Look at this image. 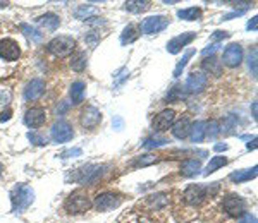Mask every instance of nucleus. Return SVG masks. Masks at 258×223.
<instances>
[{
    "label": "nucleus",
    "mask_w": 258,
    "mask_h": 223,
    "mask_svg": "<svg viewBox=\"0 0 258 223\" xmlns=\"http://www.w3.org/2000/svg\"><path fill=\"white\" fill-rule=\"evenodd\" d=\"M202 170V163L200 160H184L181 163V173L184 177H193Z\"/></svg>",
    "instance_id": "24"
},
{
    "label": "nucleus",
    "mask_w": 258,
    "mask_h": 223,
    "mask_svg": "<svg viewBox=\"0 0 258 223\" xmlns=\"http://www.w3.org/2000/svg\"><path fill=\"white\" fill-rule=\"evenodd\" d=\"M217 189H219V182L212 184V189H210V185L209 187H205V185H200V184H191L186 187V191H184V201L191 206H197V204L202 203L209 194L210 196H214V194L217 192Z\"/></svg>",
    "instance_id": "4"
},
{
    "label": "nucleus",
    "mask_w": 258,
    "mask_h": 223,
    "mask_svg": "<svg viewBox=\"0 0 258 223\" xmlns=\"http://www.w3.org/2000/svg\"><path fill=\"white\" fill-rule=\"evenodd\" d=\"M45 93V81L43 79H31L28 82V86L24 88V100L35 101L41 98V94Z\"/></svg>",
    "instance_id": "16"
},
{
    "label": "nucleus",
    "mask_w": 258,
    "mask_h": 223,
    "mask_svg": "<svg viewBox=\"0 0 258 223\" xmlns=\"http://www.w3.org/2000/svg\"><path fill=\"white\" fill-rule=\"evenodd\" d=\"M177 18L184 21H198L202 18V9L200 7H188V9L177 11Z\"/></svg>",
    "instance_id": "26"
},
{
    "label": "nucleus",
    "mask_w": 258,
    "mask_h": 223,
    "mask_svg": "<svg viewBox=\"0 0 258 223\" xmlns=\"http://www.w3.org/2000/svg\"><path fill=\"white\" fill-rule=\"evenodd\" d=\"M148 204L152 206V208H155V209L164 208V206L167 204V194H164V192L153 194V196L148 197Z\"/></svg>",
    "instance_id": "31"
},
{
    "label": "nucleus",
    "mask_w": 258,
    "mask_h": 223,
    "mask_svg": "<svg viewBox=\"0 0 258 223\" xmlns=\"http://www.w3.org/2000/svg\"><path fill=\"white\" fill-rule=\"evenodd\" d=\"M2 173H4V165L0 163V179H2Z\"/></svg>",
    "instance_id": "52"
},
{
    "label": "nucleus",
    "mask_w": 258,
    "mask_h": 223,
    "mask_svg": "<svg viewBox=\"0 0 258 223\" xmlns=\"http://www.w3.org/2000/svg\"><path fill=\"white\" fill-rule=\"evenodd\" d=\"M50 136H52V139L55 143H68L74 138V131L71 127V124H68L66 121H59L53 124Z\"/></svg>",
    "instance_id": "9"
},
{
    "label": "nucleus",
    "mask_w": 258,
    "mask_h": 223,
    "mask_svg": "<svg viewBox=\"0 0 258 223\" xmlns=\"http://www.w3.org/2000/svg\"><path fill=\"white\" fill-rule=\"evenodd\" d=\"M7 6H9V2H0V9H6Z\"/></svg>",
    "instance_id": "50"
},
{
    "label": "nucleus",
    "mask_w": 258,
    "mask_h": 223,
    "mask_svg": "<svg viewBox=\"0 0 258 223\" xmlns=\"http://www.w3.org/2000/svg\"><path fill=\"white\" fill-rule=\"evenodd\" d=\"M189 131H191V124H189L188 119H181V121L172 124V136H174V138H177V139L188 138Z\"/></svg>",
    "instance_id": "20"
},
{
    "label": "nucleus",
    "mask_w": 258,
    "mask_h": 223,
    "mask_svg": "<svg viewBox=\"0 0 258 223\" xmlns=\"http://www.w3.org/2000/svg\"><path fill=\"white\" fill-rule=\"evenodd\" d=\"M248 65H249V71H251L253 76H256V50H255V48H253V50L249 52Z\"/></svg>",
    "instance_id": "38"
},
{
    "label": "nucleus",
    "mask_w": 258,
    "mask_h": 223,
    "mask_svg": "<svg viewBox=\"0 0 258 223\" xmlns=\"http://www.w3.org/2000/svg\"><path fill=\"white\" fill-rule=\"evenodd\" d=\"M47 48L53 57L64 59V57H69L71 53L74 52V48H76V40H74L73 36H66V35L55 36L53 40L48 41Z\"/></svg>",
    "instance_id": "3"
},
{
    "label": "nucleus",
    "mask_w": 258,
    "mask_h": 223,
    "mask_svg": "<svg viewBox=\"0 0 258 223\" xmlns=\"http://www.w3.org/2000/svg\"><path fill=\"white\" fill-rule=\"evenodd\" d=\"M167 143H169V139L162 138V136H152V138H148L147 141L143 143V148H147V150H153V148L165 146Z\"/></svg>",
    "instance_id": "33"
},
{
    "label": "nucleus",
    "mask_w": 258,
    "mask_h": 223,
    "mask_svg": "<svg viewBox=\"0 0 258 223\" xmlns=\"http://www.w3.org/2000/svg\"><path fill=\"white\" fill-rule=\"evenodd\" d=\"M169 26V19L165 16H150V18L143 19L140 24V31L145 35H155V33L164 31Z\"/></svg>",
    "instance_id": "6"
},
{
    "label": "nucleus",
    "mask_w": 258,
    "mask_h": 223,
    "mask_svg": "<svg viewBox=\"0 0 258 223\" xmlns=\"http://www.w3.org/2000/svg\"><path fill=\"white\" fill-rule=\"evenodd\" d=\"M157 162H159V158L153 155H141L138 156V158L133 162V167L140 168V167H150V165H155Z\"/></svg>",
    "instance_id": "32"
},
{
    "label": "nucleus",
    "mask_w": 258,
    "mask_h": 223,
    "mask_svg": "<svg viewBox=\"0 0 258 223\" xmlns=\"http://www.w3.org/2000/svg\"><path fill=\"white\" fill-rule=\"evenodd\" d=\"M81 148H71L60 153V158H76V156H81Z\"/></svg>",
    "instance_id": "39"
},
{
    "label": "nucleus",
    "mask_w": 258,
    "mask_h": 223,
    "mask_svg": "<svg viewBox=\"0 0 258 223\" xmlns=\"http://www.w3.org/2000/svg\"><path fill=\"white\" fill-rule=\"evenodd\" d=\"M248 150H256V138H253V141L248 143Z\"/></svg>",
    "instance_id": "49"
},
{
    "label": "nucleus",
    "mask_w": 258,
    "mask_h": 223,
    "mask_svg": "<svg viewBox=\"0 0 258 223\" xmlns=\"http://www.w3.org/2000/svg\"><path fill=\"white\" fill-rule=\"evenodd\" d=\"M222 204L229 216H241V214H244V209H246V203H244V199L238 196V194H227L224 197Z\"/></svg>",
    "instance_id": "8"
},
{
    "label": "nucleus",
    "mask_w": 258,
    "mask_h": 223,
    "mask_svg": "<svg viewBox=\"0 0 258 223\" xmlns=\"http://www.w3.org/2000/svg\"><path fill=\"white\" fill-rule=\"evenodd\" d=\"M105 168H107L105 165H95V163L85 165V167L78 168V170L71 175V179H73L74 182H78V184H85V185L86 184H93L103 175Z\"/></svg>",
    "instance_id": "2"
},
{
    "label": "nucleus",
    "mask_w": 258,
    "mask_h": 223,
    "mask_svg": "<svg viewBox=\"0 0 258 223\" xmlns=\"http://www.w3.org/2000/svg\"><path fill=\"white\" fill-rule=\"evenodd\" d=\"M229 36H231V35H229L227 31H215L212 38H214V40H224V38H229Z\"/></svg>",
    "instance_id": "43"
},
{
    "label": "nucleus",
    "mask_w": 258,
    "mask_h": 223,
    "mask_svg": "<svg viewBox=\"0 0 258 223\" xmlns=\"http://www.w3.org/2000/svg\"><path fill=\"white\" fill-rule=\"evenodd\" d=\"M181 98H184V91L182 89H179V86H176V88H172V91H170L167 94V100H181Z\"/></svg>",
    "instance_id": "40"
},
{
    "label": "nucleus",
    "mask_w": 258,
    "mask_h": 223,
    "mask_svg": "<svg viewBox=\"0 0 258 223\" xmlns=\"http://www.w3.org/2000/svg\"><path fill=\"white\" fill-rule=\"evenodd\" d=\"M256 19L258 18H251V19L248 21V26L246 28H248L249 31H256L258 30V21Z\"/></svg>",
    "instance_id": "42"
},
{
    "label": "nucleus",
    "mask_w": 258,
    "mask_h": 223,
    "mask_svg": "<svg viewBox=\"0 0 258 223\" xmlns=\"http://www.w3.org/2000/svg\"><path fill=\"white\" fill-rule=\"evenodd\" d=\"M138 36H140L138 30H136L133 24H129V26L124 28L122 35H120V43H122V45H129V43H133V41L138 40Z\"/></svg>",
    "instance_id": "27"
},
{
    "label": "nucleus",
    "mask_w": 258,
    "mask_h": 223,
    "mask_svg": "<svg viewBox=\"0 0 258 223\" xmlns=\"http://www.w3.org/2000/svg\"><path fill=\"white\" fill-rule=\"evenodd\" d=\"M258 175V168L253 167V168H244V170H236L229 175V180L234 184H241V182H246V180H251L255 179Z\"/></svg>",
    "instance_id": "18"
},
{
    "label": "nucleus",
    "mask_w": 258,
    "mask_h": 223,
    "mask_svg": "<svg viewBox=\"0 0 258 223\" xmlns=\"http://www.w3.org/2000/svg\"><path fill=\"white\" fill-rule=\"evenodd\" d=\"M195 38H197V33H193V31L182 33V35H179V36H176V38H172L169 41V43H167V52L176 55V53L181 52L182 48H184L186 45H189Z\"/></svg>",
    "instance_id": "14"
},
{
    "label": "nucleus",
    "mask_w": 258,
    "mask_h": 223,
    "mask_svg": "<svg viewBox=\"0 0 258 223\" xmlns=\"http://www.w3.org/2000/svg\"><path fill=\"white\" fill-rule=\"evenodd\" d=\"M227 144H222V143H219V144H215L214 146V151H217V153H220V151H226L227 150Z\"/></svg>",
    "instance_id": "48"
},
{
    "label": "nucleus",
    "mask_w": 258,
    "mask_h": 223,
    "mask_svg": "<svg viewBox=\"0 0 258 223\" xmlns=\"http://www.w3.org/2000/svg\"><path fill=\"white\" fill-rule=\"evenodd\" d=\"M239 223H256V218H255V214H251V213H244V214H241Z\"/></svg>",
    "instance_id": "41"
},
{
    "label": "nucleus",
    "mask_w": 258,
    "mask_h": 223,
    "mask_svg": "<svg viewBox=\"0 0 258 223\" xmlns=\"http://www.w3.org/2000/svg\"><path fill=\"white\" fill-rule=\"evenodd\" d=\"M47 121V114H45V110L41 108V106H33L26 112V115H24V124H26L28 127H31V129H36V127H41Z\"/></svg>",
    "instance_id": "13"
},
{
    "label": "nucleus",
    "mask_w": 258,
    "mask_h": 223,
    "mask_svg": "<svg viewBox=\"0 0 258 223\" xmlns=\"http://www.w3.org/2000/svg\"><path fill=\"white\" fill-rule=\"evenodd\" d=\"M203 69H205L207 72H210V74H214V76H220L222 74V62H220L217 57H214V55H210V57H207L205 60H203Z\"/></svg>",
    "instance_id": "22"
},
{
    "label": "nucleus",
    "mask_w": 258,
    "mask_h": 223,
    "mask_svg": "<svg viewBox=\"0 0 258 223\" xmlns=\"http://www.w3.org/2000/svg\"><path fill=\"white\" fill-rule=\"evenodd\" d=\"M122 203V196L115 192H102L95 197V208L98 211H110V209L119 208Z\"/></svg>",
    "instance_id": "7"
},
{
    "label": "nucleus",
    "mask_w": 258,
    "mask_h": 223,
    "mask_svg": "<svg viewBox=\"0 0 258 223\" xmlns=\"http://www.w3.org/2000/svg\"><path fill=\"white\" fill-rule=\"evenodd\" d=\"M243 12L241 11H234V12H231V14H227V16H224V21H229V19H232V18H238V16H241Z\"/></svg>",
    "instance_id": "47"
},
{
    "label": "nucleus",
    "mask_w": 258,
    "mask_h": 223,
    "mask_svg": "<svg viewBox=\"0 0 258 223\" xmlns=\"http://www.w3.org/2000/svg\"><path fill=\"white\" fill-rule=\"evenodd\" d=\"M19 55H21V48H19L18 41L12 38L0 40V59H4L7 62H14L19 59Z\"/></svg>",
    "instance_id": "10"
},
{
    "label": "nucleus",
    "mask_w": 258,
    "mask_h": 223,
    "mask_svg": "<svg viewBox=\"0 0 258 223\" xmlns=\"http://www.w3.org/2000/svg\"><path fill=\"white\" fill-rule=\"evenodd\" d=\"M189 136L193 143H202L205 139V122H195L191 126Z\"/></svg>",
    "instance_id": "25"
},
{
    "label": "nucleus",
    "mask_w": 258,
    "mask_h": 223,
    "mask_svg": "<svg viewBox=\"0 0 258 223\" xmlns=\"http://www.w3.org/2000/svg\"><path fill=\"white\" fill-rule=\"evenodd\" d=\"M224 165H227V158L226 156H214V158L210 160V163L207 165L205 168V175H210V173H214L215 170H219V168H222Z\"/></svg>",
    "instance_id": "28"
},
{
    "label": "nucleus",
    "mask_w": 258,
    "mask_h": 223,
    "mask_svg": "<svg viewBox=\"0 0 258 223\" xmlns=\"http://www.w3.org/2000/svg\"><path fill=\"white\" fill-rule=\"evenodd\" d=\"M28 139H30L33 144H38V146H45V144H47V138L40 136L38 132H28Z\"/></svg>",
    "instance_id": "37"
},
{
    "label": "nucleus",
    "mask_w": 258,
    "mask_h": 223,
    "mask_svg": "<svg viewBox=\"0 0 258 223\" xmlns=\"http://www.w3.org/2000/svg\"><path fill=\"white\" fill-rule=\"evenodd\" d=\"M195 55V50L193 48H191V50H188L184 53V55H182V59L177 62V65H176V69H174V77H179L182 74V69L186 67V64H188V60L191 59V57Z\"/></svg>",
    "instance_id": "34"
},
{
    "label": "nucleus",
    "mask_w": 258,
    "mask_h": 223,
    "mask_svg": "<svg viewBox=\"0 0 258 223\" xmlns=\"http://www.w3.org/2000/svg\"><path fill=\"white\" fill-rule=\"evenodd\" d=\"M176 122V112L172 108L162 110L155 119H153V129L157 132H164L167 131L169 127H172V124Z\"/></svg>",
    "instance_id": "12"
},
{
    "label": "nucleus",
    "mask_w": 258,
    "mask_h": 223,
    "mask_svg": "<svg viewBox=\"0 0 258 223\" xmlns=\"http://www.w3.org/2000/svg\"><path fill=\"white\" fill-rule=\"evenodd\" d=\"M102 122V114H100L98 108L95 106H86L81 114V126L85 129H95L98 124Z\"/></svg>",
    "instance_id": "15"
},
{
    "label": "nucleus",
    "mask_w": 258,
    "mask_h": 223,
    "mask_svg": "<svg viewBox=\"0 0 258 223\" xmlns=\"http://www.w3.org/2000/svg\"><path fill=\"white\" fill-rule=\"evenodd\" d=\"M33 201H35V191L28 184H18L11 191V203L14 213L26 211Z\"/></svg>",
    "instance_id": "1"
},
{
    "label": "nucleus",
    "mask_w": 258,
    "mask_h": 223,
    "mask_svg": "<svg viewBox=\"0 0 258 223\" xmlns=\"http://www.w3.org/2000/svg\"><path fill=\"white\" fill-rule=\"evenodd\" d=\"M253 117L256 119V103H253Z\"/></svg>",
    "instance_id": "51"
},
{
    "label": "nucleus",
    "mask_w": 258,
    "mask_h": 223,
    "mask_svg": "<svg viewBox=\"0 0 258 223\" xmlns=\"http://www.w3.org/2000/svg\"><path fill=\"white\" fill-rule=\"evenodd\" d=\"M220 132V126L217 121H210V122H205V136H209L210 139H214Z\"/></svg>",
    "instance_id": "35"
},
{
    "label": "nucleus",
    "mask_w": 258,
    "mask_h": 223,
    "mask_svg": "<svg viewBox=\"0 0 258 223\" xmlns=\"http://www.w3.org/2000/svg\"><path fill=\"white\" fill-rule=\"evenodd\" d=\"M150 7H152V4L148 0H129L124 4V9L133 12V14H141V12L148 11Z\"/></svg>",
    "instance_id": "23"
},
{
    "label": "nucleus",
    "mask_w": 258,
    "mask_h": 223,
    "mask_svg": "<svg viewBox=\"0 0 258 223\" xmlns=\"http://www.w3.org/2000/svg\"><path fill=\"white\" fill-rule=\"evenodd\" d=\"M122 119L120 117H114V121H112V126H114V129H122Z\"/></svg>",
    "instance_id": "46"
},
{
    "label": "nucleus",
    "mask_w": 258,
    "mask_h": 223,
    "mask_svg": "<svg viewBox=\"0 0 258 223\" xmlns=\"http://www.w3.org/2000/svg\"><path fill=\"white\" fill-rule=\"evenodd\" d=\"M85 88L86 84L83 81H76L71 84V101L74 103V105H80V103L83 101V98H85Z\"/></svg>",
    "instance_id": "21"
},
{
    "label": "nucleus",
    "mask_w": 258,
    "mask_h": 223,
    "mask_svg": "<svg viewBox=\"0 0 258 223\" xmlns=\"http://www.w3.org/2000/svg\"><path fill=\"white\" fill-rule=\"evenodd\" d=\"M11 115H12L11 108H7L6 112H2V114H0V122H7L11 119Z\"/></svg>",
    "instance_id": "44"
},
{
    "label": "nucleus",
    "mask_w": 258,
    "mask_h": 223,
    "mask_svg": "<svg viewBox=\"0 0 258 223\" xmlns=\"http://www.w3.org/2000/svg\"><path fill=\"white\" fill-rule=\"evenodd\" d=\"M71 67H73L74 71H78V72L85 71V67H86V53L85 52L74 53L73 59H71Z\"/></svg>",
    "instance_id": "29"
},
{
    "label": "nucleus",
    "mask_w": 258,
    "mask_h": 223,
    "mask_svg": "<svg viewBox=\"0 0 258 223\" xmlns=\"http://www.w3.org/2000/svg\"><path fill=\"white\" fill-rule=\"evenodd\" d=\"M95 12H97V9H95V7H91V6H81L80 9H76V12H74V14H76L78 19H88V16L90 14H95Z\"/></svg>",
    "instance_id": "36"
},
{
    "label": "nucleus",
    "mask_w": 258,
    "mask_h": 223,
    "mask_svg": "<svg viewBox=\"0 0 258 223\" xmlns=\"http://www.w3.org/2000/svg\"><path fill=\"white\" fill-rule=\"evenodd\" d=\"M186 88L191 93H202L207 88V76L203 72H191L186 79Z\"/></svg>",
    "instance_id": "17"
},
{
    "label": "nucleus",
    "mask_w": 258,
    "mask_h": 223,
    "mask_svg": "<svg viewBox=\"0 0 258 223\" xmlns=\"http://www.w3.org/2000/svg\"><path fill=\"white\" fill-rule=\"evenodd\" d=\"M217 48H219V43H214V45H209V48H205V50H203L202 53H203V55H209V53H214L215 50H217Z\"/></svg>",
    "instance_id": "45"
},
{
    "label": "nucleus",
    "mask_w": 258,
    "mask_h": 223,
    "mask_svg": "<svg viewBox=\"0 0 258 223\" xmlns=\"http://www.w3.org/2000/svg\"><path fill=\"white\" fill-rule=\"evenodd\" d=\"M222 60L227 67H238V65L243 62V48L238 43H231L229 47L224 50Z\"/></svg>",
    "instance_id": "11"
},
{
    "label": "nucleus",
    "mask_w": 258,
    "mask_h": 223,
    "mask_svg": "<svg viewBox=\"0 0 258 223\" xmlns=\"http://www.w3.org/2000/svg\"><path fill=\"white\" fill-rule=\"evenodd\" d=\"M36 23H38L41 28H45V30L55 31L60 24V19H59V16L53 14V12H47V14L40 16V18L36 19Z\"/></svg>",
    "instance_id": "19"
},
{
    "label": "nucleus",
    "mask_w": 258,
    "mask_h": 223,
    "mask_svg": "<svg viewBox=\"0 0 258 223\" xmlns=\"http://www.w3.org/2000/svg\"><path fill=\"white\" fill-rule=\"evenodd\" d=\"M64 208H66V211L71 213V214L85 213V211H88V209L91 208V201H90V197L86 196V194L78 191V192H73L68 199H66Z\"/></svg>",
    "instance_id": "5"
},
{
    "label": "nucleus",
    "mask_w": 258,
    "mask_h": 223,
    "mask_svg": "<svg viewBox=\"0 0 258 223\" xmlns=\"http://www.w3.org/2000/svg\"><path fill=\"white\" fill-rule=\"evenodd\" d=\"M21 30H23V33L26 35L28 40L35 41V43H38V41H41V38H43V33H40L38 30L31 28L30 24H21Z\"/></svg>",
    "instance_id": "30"
}]
</instances>
